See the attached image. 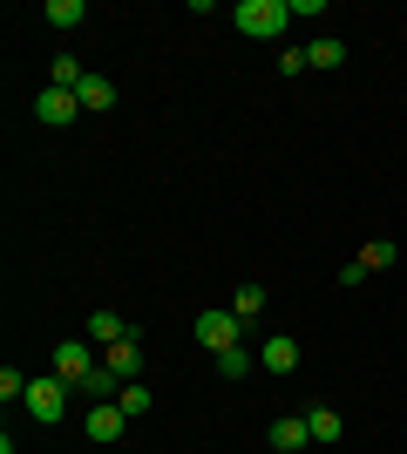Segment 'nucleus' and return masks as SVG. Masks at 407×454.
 <instances>
[{"mask_svg":"<svg viewBox=\"0 0 407 454\" xmlns=\"http://www.w3.org/2000/svg\"><path fill=\"white\" fill-rule=\"evenodd\" d=\"M27 414L41 420V427H55L61 414H68V380H55V373H41L35 387H27V400H20Z\"/></svg>","mask_w":407,"mask_h":454,"instance_id":"nucleus-3","label":"nucleus"},{"mask_svg":"<svg viewBox=\"0 0 407 454\" xmlns=\"http://www.w3.org/2000/svg\"><path fill=\"white\" fill-rule=\"evenodd\" d=\"M41 20H48V27H61V35H75L82 20H89V7H82V0H48V7H41Z\"/></svg>","mask_w":407,"mask_h":454,"instance_id":"nucleus-10","label":"nucleus"},{"mask_svg":"<svg viewBox=\"0 0 407 454\" xmlns=\"http://www.w3.org/2000/svg\"><path fill=\"white\" fill-rule=\"evenodd\" d=\"M122 333H129V319H122V312H89V340H96V346H116Z\"/></svg>","mask_w":407,"mask_h":454,"instance_id":"nucleus-12","label":"nucleus"},{"mask_svg":"<svg viewBox=\"0 0 407 454\" xmlns=\"http://www.w3.org/2000/svg\"><path fill=\"white\" fill-rule=\"evenodd\" d=\"M82 115V95L75 89H41L35 95V122H48V129H68Z\"/></svg>","mask_w":407,"mask_h":454,"instance_id":"nucleus-5","label":"nucleus"},{"mask_svg":"<svg viewBox=\"0 0 407 454\" xmlns=\"http://www.w3.org/2000/svg\"><path fill=\"white\" fill-rule=\"evenodd\" d=\"M258 366H265V373H292V366H299V340H292V333H271V340L258 346Z\"/></svg>","mask_w":407,"mask_h":454,"instance_id":"nucleus-7","label":"nucleus"},{"mask_svg":"<svg viewBox=\"0 0 407 454\" xmlns=\"http://www.w3.org/2000/svg\"><path fill=\"white\" fill-rule=\"evenodd\" d=\"M82 109H109V102H116V82H102V75H82Z\"/></svg>","mask_w":407,"mask_h":454,"instance_id":"nucleus-15","label":"nucleus"},{"mask_svg":"<svg viewBox=\"0 0 407 454\" xmlns=\"http://www.w3.org/2000/svg\"><path fill=\"white\" fill-rule=\"evenodd\" d=\"M122 387H129V380H122V373H116V366H109V360H102V366H96V373L82 380V394H89V400H116V394H122Z\"/></svg>","mask_w":407,"mask_h":454,"instance_id":"nucleus-11","label":"nucleus"},{"mask_svg":"<svg viewBox=\"0 0 407 454\" xmlns=\"http://www.w3.org/2000/svg\"><path fill=\"white\" fill-rule=\"evenodd\" d=\"M27 387H35V380L20 373V366H7V373H0V400H27Z\"/></svg>","mask_w":407,"mask_h":454,"instance_id":"nucleus-21","label":"nucleus"},{"mask_svg":"<svg viewBox=\"0 0 407 454\" xmlns=\"http://www.w3.org/2000/svg\"><path fill=\"white\" fill-rule=\"evenodd\" d=\"M197 346H211V360L217 353H231V346H245V319H238L231 305H211V312H197Z\"/></svg>","mask_w":407,"mask_h":454,"instance_id":"nucleus-2","label":"nucleus"},{"mask_svg":"<svg viewBox=\"0 0 407 454\" xmlns=\"http://www.w3.org/2000/svg\"><path fill=\"white\" fill-rule=\"evenodd\" d=\"M286 20H299V14H292V0H238V7H231V27H238L245 41L286 35Z\"/></svg>","mask_w":407,"mask_h":454,"instance_id":"nucleus-1","label":"nucleus"},{"mask_svg":"<svg viewBox=\"0 0 407 454\" xmlns=\"http://www.w3.org/2000/svg\"><path fill=\"white\" fill-rule=\"evenodd\" d=\"M252 366H258V353H245V346H231V353H217V380H231V387H238L245 373H252Z\"/></svg>","mask_w":407,"mask_h":454,"instance_id":"nucleus-14","label":"nucleus"},{"mask_svg":"<svg viewBox=\"0 0 407 454\" xmlns=\"http://www.w3.org/2000/svg\"><path fill=\"white\" fill-rule=\"evenodd\" d=\"M299 68H312L306 48H286V55H278V75H299Z\"/></svg>","mask_w":407,"mask_h":454,"instance_id":"nucleus-22","label":"nucleus"},{"mask_svg":"<svg viewBox=\"0 0 407 454\" xmlns=\"http://www.w3.org/2000/svg\"><path fill=\"white\" fill-rule=\"evenodd\" d=\"M116 407H122V414H150V407H156V394H150V387H143V380H129V387H122V394H116Z\"/></svg>","mask_w":407,"mask_h":454,"instance_id":"nucleus-16","label":"nucleus"},{"mask_svg":"<svg viewBox=\"0 0 407 454\" xmlns=\"http://www.w3.org/2000/svg\"><path fill=\"white\" fill-rule=\"evenodd\" d=\"M271 448L278 454H299V448H312V427H306V414H286V420H271Z\"/></svg>","mask_w":407,"mask_h":454,"instance_id":"nucleus-8","label":"nucleus"},{"mask_svg":"<svg viewBox=\"0 0 407 454\" xmlns=\"http://www.w3.org/2000/svg\"><path fill=\"white\" fill-rule=\"evenodd\" d=\"M231 312L245 325H258V312H265V285H238V292H231Z\"/></svg>","mask_w":407,"mask_h":454,"instance_id":"nucleus-13","label":"nucleus"},{"mask_svg":"<svg viewBox=\"0 0 407 454\" xmlns=\"http://www.w3.org/2000/svg\"><path fill=\"white\" fill-rule=\"evenodd\" d=\"M102 360L116 366L122 380H143V346H136V325H129V333H122L116 346H102Z\"/></svg>","mask_w":407,"mask_h":454,"instance_id":"nucleus-9","label":"nucleus"},{"mask_svg":"<svg viewBox=\"0 0 407 454\" xmlns=\"http://www.w3.org/2000/svg\"><path fill=\"white\" fill-rule=\"evenodd\" d=\"M306 61H312V68H340V61H347V48H340V41H312Z\"/></svg>","mask_w":407,"mask_h":454,"instance_id":"nucleus-20","label":"nucleus"},{"mask_svg":"<svg viewBox=\"0 0 407 454\" xmlns=\"http://www.w3.org/2000/svg\"><path fill=\"white\" fill-rule=\"evenodd\" d=\"M48 89H82V61H75V55H61L55 68H48Z\"/></svg>","mask_w":407,"mask_h":454,"instance_id":"nucleus-18","label":"nucleus"},{"mask_svg":"<svg viewBox=\"0 0 407 454\" xmlns=\"http://www.w3.org/2000/svg\"><path fill=\"white\" fill-rule=\"evenodd\" d=\"M122 420H129V414H122L116 400H96V407L82 414V434L96 441V448H109V441H122Z\"/></svg>","mask_w":407,"mask_h":454,"instance_id":"nucleus-6","label":"nucleus"},{"mask_svg":"<svg viewBox=\"0 0 407 454\" xmlns=\"http://www.w3.org/2000/svg\"><path fill=\"white\" fill-rule=\"evenodd\" d=\"M306 427H312V441H319V448H326V441H340V414H333V407H312Z\"/></svg>","mask_w":407,"mask_h":454,"instance_id":"nucleus-17","label":"nucleus"},{"mask_svg":"<svg viewBox=\"0 0 407 454\" xmlns=\"http://www.w3.org/2000/svg\"><path fill=\"white\" fill-rule=\"evenodd\" d=\"M360 265H367V271H387V265H394V238H367Z\"/></svg>","mask_w":407,"mask_h":454,"instance_id":"nucleus-19","label":"nucleus"},{"mask_svg":"<svg viewBox=\"0 0 407 454\" xmlns=\"http://www.w3.org/2000/svg\"><path fill=\"white\" fill-rule=\"evenodd\" d=\"M96 353H89V346H82V340H61L55 346V360H48V373H55V380H68V387H82V380H89V373H96Z\"/></svg>","mask_w":407,"mask_h":454,"instance_id":"nucleus-4","label":"nucleus"}]
</instances>
